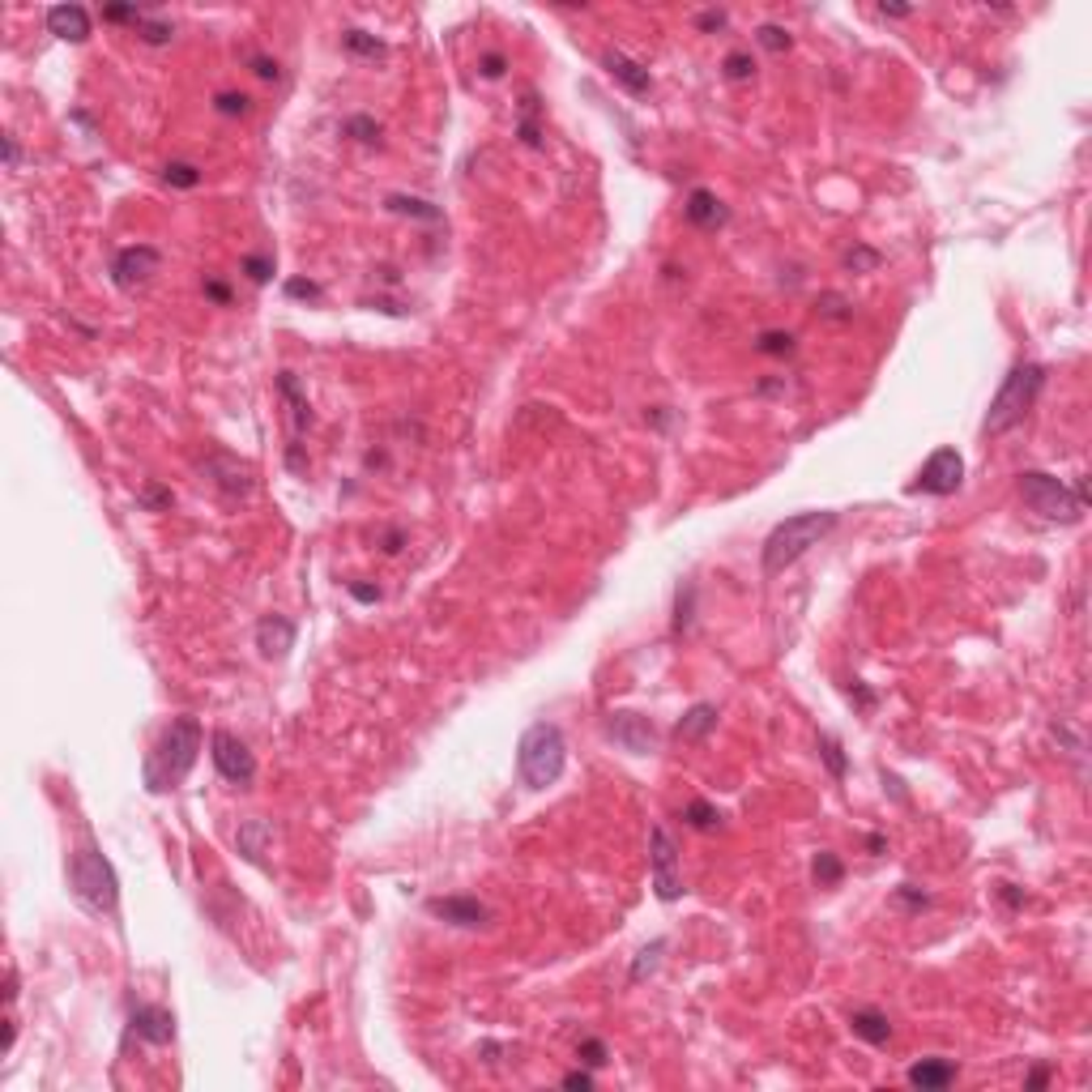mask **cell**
I'll use <instances>...</instances> for the list:
<instances>
[{"mask_svg": "<svg viewBox=\"0 0 1092 1092\" xmlns=\"http://www.w3.org/2000/svg\"><path fill=\"white\" fill-rule=\"evenodd\" d=\"M346 132H355L359 141H367V145H371V141L380 137V124L367 120V116H355V120H346Z\"/></svg>", "mask_w": 1092, "mask_h": 1092, "instance_id": "cell-46", "label": "cell"}, {"mask_svg": "<svg viewBox=\"0 0 1092 1092\" xmlns=\"http://www.w3.org/2000/svg\"><path fill=\"white\" fill-rule=\"evenodd\" d=\"M649 870H653V892H657V900H662V905H670V900H679V896H683L679 845H674V837H670L662 824H653V828H649Z\"/></svg>", "mask_w": 1092, "mask_h": 1092, "instance_id": "cell-7", "label": "cell"}, {"mask_svg": "<svg viewBox=\"0 0 1092 1092\" xmlns=\"http://www.w3.org/2000/svg\"><path fill=\"white\" fill-rule=\"evenodd\" d=\"M1041 388H1046V367L1016 363L1007 371V380L998 384V393H994V401H990V410H985L981 431H985V436H1003V431H1011L1016 423H1024V414L1037 406Z\"/></svg>", "mask_w": 1092, "mask_h": 1092, "instance_id": "cell-5", "label": "cell"}, {"mask_svg": "<svg viewBox=\"0 0 1092 1092\" xmlns=\"http://www.w3.org/2000/svg\"><path fill=\"white\" fill-rule=\"evenodd\" d=\"M564 764H568V742H564V729L555 722H534V726L521 734L516 742V772L529 790H546L564 777Z\"/></svg>", "mask_w": 1092, "mask_h": 1092, "instance_id": "cell-4", "label": "cell"}, {"mask_svg": "<svg viewBox=\"0 0 1092 1092\" xmlns=\"http://www.w3.org/2000/svg\"><path fill=\"white\" fill-rule=\"evenodd\" d=\"M841 265H845L850 273H875V269L883 265V256H879L875 247H866V243H853L850 252L841 256Z\"/></svg>", "mask_w": 1092, "mask_h": 1092, "instance_id": "cell-31", "label": "cell"}, {"mask_svg": "<svg viewBox=\"0 0 1092 1092\" xmlns=\"http://www.w3.org/2000/svg\"><path fill=\"white\" fill-rule=\"evenodd\" d=\"M965 483V457L956 453V448H935L930 457H926V466L918 470V479L909 483L913 495H956Z\"/></svg>", "mask_w": 1092, "mask_h": 1092, "instance_id": "cell-8", "label": "cell"}, {"mask_svg": "<svg viewBox=\"0 0 1092 1092\" xmlns=\"http://www.w3.org/2000/svg\"><path fill=\"white\" fill-rule=\"evenodd\" d=\"M393 214H406V218H423V223H440V210L431 205V201H418V197H401V192H393L388 201H384Z\"/></svg>", "mask_w": 1092, "mask_h": 1092, "instance_id": "cell-27", "label": "cell"}, {"mask_svg": "<svg viewBox=\"0 0 1092 1092\" xmlns=\"http://www.w3.org/2000/svg\"><path fill=\"white\" fill-rule=\"evenodd\" d=\"M879 13H883V17H909L913 9H909V4H888V0H883V4H879Z\"/></svg>", "mask_w": 1092, "mask_h": 1092, "instance_id": "cell-57", "label": "cell"}, {"mask_svg": "<svg viewBox=\"0 0 1092 1092\" xmlns=\"http://www.w3.org/2000/svg\"><path fill=\"white\" fill-rule=\"evenodd\" d=\"M141 503H145V508H167V503H175V495H171L167 486L149 483V486H145V495H141Z\"/></svg>", "mask_w": 1092, "mask_h": 1092, "instance_id": "cell-48", "label": "cell"}, {"mask_svg": "<svg viewBox=\"0 0 1092 1092\" xmlns=\"http://www.w3.org/2000/svg\"><path fill=\"white\" fill-rule=\"evenodd\" d=\"M278 393H282L286 406H290V427H295V436H303V431L312 427V406H308V397H303L295 371H278Z\"/></svg>", "mask_w": 1092, "mask_h": 1092, "instance_id": "cell-22", "label": "cell"}, {"mask_svg": "<svg viewBox=\"0 0 1092 1092\" xmlns=\"http://www.w3.org/2000/svg\"><path fill=\"white\" fill-rule=\"evenodd\" d=\"M197 755H201V722H197V717H175L171 726L158 734V742L145 751V760H141L145 790H149V794L175 790V785L192 772Z\"/></svg>", "mask_w": 1092, "mask_h": 1092, "instance_id": "cell-1", "label": "cell"}, {"mask_svg": "<svg viewBox=\"0 0 1092 1092\" xmlns=\"http://www.w3.org/2000/svg\"><path fill=\"white\" fill-rule=\"evenodd\" d=\"M205 479L223 491V499H247L252 495V486H256V479H252V466L247 461H240V457H231V453H214L205 466Z\"/></svg>", "mask_w": 1092, "mask_h": 1092, "instance_id": "cell-11", "label": "cell"}, {"mask_svg": "<svg viewBox=\"0 0 1092 1092\" xmlns=\"http://www.w3.org/2000/svg\"><path fill=\"white\" fill-rule=\"evenodd\" d=\"M998 896H1003V905H1011V909H1020V905H1024V896H1020L1011 883H1003V888H998Z\"/></svg>", "mask_w": 1092, "mask_h": 1092, "instance_id": "cell-56", "label": "cell"}, {"mask_svg": "<svg viewBox=\"0 0 1092 1092\" xmlns=\"http://www.w3.org/2000/svg\"><path fill=\"white\" fill-rule=\"evenodd\" d=\"M47 30L64 43H86L90 39V13L82 4H52L47 9Z\"/></svg>", "mask_w": 1092, "mask_h": 1092, "instance_id": "cell-18", "label": "cell"}, {"mask_svg": "<svg viewBox=\"0 0 1092 1092\" xmlns=\"http://www.w3.org/2000/svg\"><path fill=\"white\" fill-rule=\"evenodd\" d=\"M696 619V585H679V598H674V636H683Z\"/></svg>", "mask_w": 1092, "mask_h": 1092, "instance_id": "cell-30", "label": "cell"}, {"mask_svg": "<svg viewBox=\"0 0 1092 1092\" xmlns=\"http://www.w3.org/2000/svg\"><path fill=\"white\" fill-rule=\"evenodd\" d=\"M683 218H687L692 227L717 231V227H726V223H729V210L717 201V192H709V188H692V192H687V205H683Z\"/></svg>", "mask_w": 1092, "mask_h": 1092, "instance_id": "cell-17", "label": "cell"}, {"mask_svg": "<svg viewBox=\"0 0 1092 1092\" xmlns=\"http://www.w3.org/2000/svg\"><path fill=\"white\" fill-rule=\"evenodd\" d=\"M325 290H320V282H312V278H290L286 282V299H308V303H316Z\"/></svg>", "mask_w": 1092, "mask_h": 1092, "instance_id": "cell-42", "label": "cell"}, {"mask_svg": "<svg viewBox=\"0 0 1092 1092\" xmlns=\"http://www.w3.org/2000/svg\"><path fill=\"white\" fill-rule=\"evenodd\" d=\"M351 598H359V602H380V589H375V585H351Z\"/></svg>", "mask_w": 1092, "mask_h": 1092, "instance_id": "cell-54", "label": "cell"}, {"mask_svg": "<svg viewBox=\"0 0 1092 1092\" xmlns=\"http://www.w3.org/2000/svg\"><path fill=\"white\" fill-rule=\"evenodd\" d=\"M866 845H870V853H883V845H888V841H883V837H866Z\"/></svg>", "mask_w": 1092, "mask_h": 1092, "instance_id": "cell-59", "label": "cell"}, {"mask_svg": "<svg viewBox=\"0 0 1092 1092\" xmlns=\"http://www.w3.org/2000/svg\"><path fill=\"white\" fill-rule=\"evenodd\" d=\"M815 308H820V316H828V320H850V316H853L850 299H845V295H837V290H824Z\"/></svg>", "mask_w": 1092, "mask_h": 1092, "instance_id": "cell-39", "label": "cell"}, {"mask_svg": "<svg viewBox=\"0 0 1092 1092\" xmlns=\"http://www.w3.org/2000/svg\"><path fill=\"white\" fill-rule=\"evenodd\" d=\"M205 299H214L218 308H227V303H231V286L218 282V278H205Z\"/></svg>", "mask_w": 1092, "mask_h": 1092, "instance_id": "cell-50", "label": "cell"}, {"mask_svg": "<svg viewBox=\"0 0 1092 1092\" xmlns=\"http://www.w3.org/2000/svg\"><path fill=\"white\" fill-rule=\"evenodd\" d=\"M269 837H273V824H269V820H243L240 833H235V845H240V853L252 862V866H260V862H265V845H269Z\"/></svg>", "mask_w": 1092, "mask_h": 1092, "instance_id": "cell-23", "label": "cell"}, {"mask_svg": "<svg viewBox=\"0 0 1092 1092\" xmlns=\"http://www.w3.org/2000/svg\"><path fill=\"white\" fill-rule=\"evenodd\" d=\"M850 696H857V705H862V709H870V705H875V692H870V687H862V683H857V679H853Z\"/></svg>", "mask_w": 1092, "mask_h": 1092, "instance_id": "cell-55", "label": "cell"}, {"mask_svg": "<svg viewBox=\"0 0 1092 1092\" xmlns=\"http://www.w3.org/2000/svg\"><path fill=\"white\" fill-rule=\"evenodd\" d=\"M162 184H171V188H197V184H201V171H197L192 162H167V167H162Z\"/></svg>", "mask_w": 1092, "mask_h": 1092, "instance_id": "cell-33", "label": "cell"}, {"mask_svg": "<svg viewBox=\"0 0 1092 1092\" xmlns=\"http://www.w3.org/2000/svg\"><path fill=\"white\" fill-rule=\"evenodd\" d=\"M820 760L828 764V772H833L837 781L850 772V760H845V751H841V742H837L833 734H820Z\"/></svg>", "mask_w": 1092, "mask_h": 1092, "instance_id": "cell-32", "label": "cell"}, {"mask_svg": "<svg viewBox=\"0 0 1092 1092\" xmlns=\"http://www.w3.org/2000/svg\"><path fill=\"white\" fill-rule=\"evenodd\" d=\"M516 132H521V141H525L529 149H542V124H538V95H534V90H525V99H521Z\"/></svg>", "mask_w": 1092, "mask_h": 1092, "instance_id": "cell-24", "label": "cell"}, {"mask_svg": "<svg viewBox=\"0 0 1092 1092\" xmlns=\"http://www.w3.org/2000/svg\"><path fill=\"white\" fill-rule=\"evenodd\" d=\"M214 112H218V116H247V112H252V99H247L243 90H223V95L214 99Z\"/></svg>", "mask_w": 1092, "mask_h": 1092, "instance_id": "cell-38", "label": "cell"}, {"mask_svg": "<svg viewBox=\"0 0 1092 1092\" xmlns=\"http://www.w3.org/2000/svg\"><path fill=\"white\" fill-rule=\"evenodd\" d=\"M607 734L631 755H649L657 747V726L644 717V713H610Z\"/></svg>", "mask_w": 1092, "mask_h": 1092, "instance_id": "cell-12", "label": "cell"}, {"mask_svg": "<svg viewBox=\"0 0 1092 1092\" xmlns=\"http://www.w3.org/2000/svg\"><path fill=\"white\" fill-rule=\"evenodd\" d=\"M913 1089H922V1092H939V1089H948L952 1080H956V1063L952 1058H922V1063H913L909 1067V1076H905Z\"/></svg>", "mask_w": 1092, "mask_h": 1092, "instance_id": "cell-19", "label": "cell"}, {"mask_svg": "<svg viewBox=\"0 0 1092 1092\" xmlns=\"http://www.w3.org/2000/svg\"><path fill=\"white\" fill-rule=\"evenodd\" d=\"M1020 499H1024L1037 516L1063 521V525H1076L1080 512H1084V503L1076 499V491L1063 483V479L1046 474V470H1024V474H1020Z\"/></svg>", "mask_w": 1092, "mask_h": 1092, "instance_id": "cell-6", "label": "cell"}, {"mask_svg": "<svg viewBox=\"0 0 1092 1092\" xmlns=\"http://www.w3.org/2000/svg\"><path fill=\"white\" fill-rule=\"evenodd\" d=\"M243 273H247L256 286H265V282L273 278V260H269V256H243Z\"/></svg>", "mask_w": 1092, "mask_h": 1092, "instance_id": "cell-43", "label": "cell"}, {"mask_svg": "<svg viewBox=\"0 0 1092 1092\" xmlns=\"http://www.w3.org/2000/svg\"><path fill=\"white\" fill-rule=\"evenodd\" d=\"M892 900H896L900 909H909V913H922V909H930V896H926L922 888H913V883H900V888L892 892Z\"/></svg>", "mask_w": 1092, "mask_h": 1092, "instance_id": "cell-40", "label": "cell"}, {"mask_svg": "<svg viewBox=\"0 0 1092 1092\" xmlns=\"http://www.w3.org/2000/svg\"><path fill=\"white\" fill-rule=\"evenodd\" d=\"M850 1028H853V1037H862L866 1046H888V1041H892V1024H888V1016L875 1011V1007L850 1011Z\"/></svg>", "mask_w": 1092, "mask_h": 1092, "instance_id": "cell-21", "label": "cell"}, {"mask_svg": "<svg viewBox=\"0 0 1092 1092\" xmlns=\"http://www.w3.org/2000/svg\"><path fill=\"white\" fill-rule=\"evenodd\" d=\"M252 73H256V77H265V82H278V77H282L278 60H269V56H252Z\"/></svg>", "mask_w": 1092, "mask_h": 1092, "instance_id": "cell-49", "label": "cell"}, {"mask_svg": "<svg viewBox=\"0 0 1092 1092\" xmlns=\"http://www.w3.org/2000/svg\"><path fill=\"white\" fill-rule=\"evenodd\" d=\"M141 17H145V13H141L137 4H107V9H103V21H132V26H137Z\"/></svg>", "mask_w": 1092, "mask_h": 1092, "instance_id": "cell-45", "label": "cell"}, {"mask_svg": "<svg viewBox=\"0 0 1092 1092\" xmlns=\"http://www.w3.org/2000/svg\"><path fill=\"white\" fill-rule=\"evenodd\" d=\"M137 34H141L149 47H162V43H171L175 26H171V21H158V17H141V21H137Z\"/></svg>", "mask_w": 1092, "mask_h": 1092, "instance_id": "cell-35", "label": "cell"}, {"mask_svg": "<svg viewBox=\"0 0 1092 1092\" xmlns=\"http://www.w3.org/2000/svg\"><path fill=\"white\" fill-rule=\"evenodd\" d=\"M811 875H815V883L820 888H837L841 883V875H845V866H841V857L828 850L815 853V862H811Z\"/></svg>", "mask_w": 1092, "mask_h": 1092, "instance_id": "cell-29", "label": "cell"}, {"mask_svg": "<svg viewBox=\"0 0 1092 1092\" xmlns=\"http://www.w3.org/2000/svg\"><path fill=\"white\" fill-rule=\"evenodd\" d=\"M256 649L265 662H282L295 649V623L286 614H265L256 623Z\"/></svg>", "mask_w": 1092, "mask_h": 1092, "instance_id": "cell-14", "label": "cell"}, {"mask_svg": "<svg viewBox=\"0 0 1092 1092\" xmlns=\"http://www.w3.org/2000/svg\"><path fill=\"white\" fill-rule=\"evenodd\" d=\"M564 1089L589 1092V1089H594V1076H589V1071H568V1076H564Z\"/></svg>", "mask_w": 1092, "mask_h": 1092, "instance_id": "cell-51", "label": "cell"}, {"mask_svg": "<svg viewBox=\"0 0 1092 1092\" xmlns=\"http://www.w3.org/2000/svg\"><path fill=\"white\" fill-rule=\"evenodd\" d=\"M755 351L768 355V359H790V355H794V333H785V329H764V333L755 338Z\"/></svg>", "mask_w": 1092, "mask_h": 1092, "instance_id": "cell-28", "label": "cell"}, {"mask_svg": "<svg viewBox=\"0 0 1092 1092\" xmlns=\"http://www.w3.org/2000/svg\"><path fill=\"white\" fill-rule=\"evenodd\" d=\"M1046 1084H1050V1067H1033V1071H1028V1080H1024V1089H1028V1092L1046 1089Z\"/></svg>", "mask_w": 1092, "mask_h": 1092, "instance_id": "cell-53", "label": "cell"}, {"mask_svg": "<svg viewBox=\"0 0 1092 1092\" xmlns=\"http://www.w3.org/2000/svg\"><path fill=\"white\" fill-rule=\"evenodd\" d=\"M717 705H709V700H700V705H692L683 717H679V726H674V738L679 742H705L709 734H713V726H717Z\"/></svg>", "mask_w": 1092, "mask_h": 1092, "instance_id": "cell-20", "label": "cell"}, {"mask_svg": "<svg viewBox=\"0 0 1092 1092\" xmlns=\"http://www.w3.org/2000/svg\"><path fill=\"white\" fill-rule=\"evenodd\" d=\"M427 913L448 922V926H461V930H474V926H486L491 922V909L474 896H431L427 900Z\"/></svg>", "mask_w": 1092, "mask_h": 1092, "instance_id": "cell-13", "label": "cell"}, {"mask_svg": "<svg viewBox=\"0 0 1092 1092\" xmlns=\"http://www.w3.org/2000/svg\"><path fill=\"white\" fill-rule=\"evenodd\" d=\"M503 69H508V60L499 56V52H486L483 60H479V73H483L486 82H495V77H503Z\"/></svg>", "mask_w": 1092, "mask_h": 1092, "instance_id": "cell-47", "label": "cell"}, {"mask_svg": "<svg viewBox=\"0 0 1092 1092\" xmlns=\"http://www.w3.org/2000/svg\"><path fill=\"white\" fill-rule=\"evenodd\" d=\"M602 64H607V73L631 95V99H644V95H653V77H649V69L644 64H636L631 56H623V52H614L610 47L607 56H602Z\"/></svg>", "mask_w": 1092, "mask_h": 1092, "instance_id": "cell-15", "label": "cell"}, {"mask_svg": "<svg viewBox=\"0 0 1092 1092\" xmlns=\"http://www.w3.org/2000/svg\"><path fill=\"white\" fill-rule=\"evenodd\" d=\"M342 47L351 52V56H363V60H380V56H388V47L375 39V34H367L359 26H351V30H342Z\"/></svg>", "mask_w": 1092, "mask_h": 1092, "instance_id": "cell-25", "label": "cell"}, {"mask_svg": "<svg viewBox=\"0 0 1092 1092\" xmlns=\"http://www.w3.org/2000/svg\"><path fill=\"white\" fill-rule=\"evenodd\" d=\"M69 888H73V900L86 913L116 918V909H120V879H116V866L95 845H82L69 857Z\"/></svg>", "mask_w": 1092, "mask_h": 1092, "instance_id": "cell-3", "label": "cell"}, {"mask_svg": "<svg viewBox=\"0 0 1092 1092\" xmlns=\"http://www.w3.org/2000/svg\"><path fill=\"white\" fill-rule=\"evenodd\" d=\"M17 162H21V145H17V137H4V167L17 171Z\"/></svg>", "mask_w": 1092, "mask_h": 1092, "instance_id": "cell-52", "label": "cell"}, {"mask_svg": "<svg viewBox=\"0 0 1092 1092\" xmlns=\"http://www.w3.org/2000/svg\"><path fill=\"white\" fill-rule=\"evenodd\" d=\"M128 1028H132L141 1041H149V1046H167V1041L175 1037V1016H171L167 1007H137V1011L128 1016Z\"/></svg>", "mask_w": 1092, "mask_h": 1092, "instance_id": "cell-16", "label": "cell"}, {"mask_svg": "<svg viewBox=\"0 0 1092 1092\" xmlns=\"http://www.w3.org/2000/svg\"><path fill=\"white\" fill-rule=\"evenodd\" d=\"M662 952H666V939H653L640 956H636V965H631V973H627V981L636 985V981H644V973H653L657 969V961H662Z\"/></svg>", "mask_w": 1092, "mask_h": 1092, "instance_id": "cell-34", "label": "cell"}, {"mask_svg": "<svg viewBox=\"0 0 1092 1092\" xmlns=\"http://www.w3.org/2000/svg\"><path fill=\"white\" fill-rule=\"evenodd\" d=\"M837 521H841L837 512L820 508V512H794L781 525H772V534L764 538V551H760L764 577H781L790 564H798L811 546H820V538H828L837 529Z\"/></svg>", "mask_w": 1092, "mask_h": 1092, "instance_id": "cell-2", "label": "cell"}, {"mask_svg": "<svg viewBox=\"0 0 1092 1092\" xmlns=\"http://www.w3.org/2000/svg\"><path fill=\"white\" fill-rule=\"evenodd\" d=\"M722 69H726L729 82H747V77L755 73V60H751V52H729Z\"/></svg>", "mask_w": 1092, "mask_h": 1092, "instance_id": "cell-41", "label": "cell"}, {"mask_svg": "<svg viewBox=\"0 0 1092 1092\" xmlns=\"http://www.w3.org/2000/svg\"><path fill=\"white\" fill-rule=\"evenodd\" d=\"M384 551H388V555H397V551H401V529H393V534L384 538Z\"/></svg>", "mask_w": 1092, "mask_h": 1092, "instance_id": "cell-58", "label": "cell"}, {"mask_svg": "<svg viewBox=\"0 0 1092 1092\" xmlns=\"http://www.w3.org/2000/svg\"><path fill=\"white\" fill-rule=\"evenodd\" d=\"M726 26H729L726 9H705V13H696V30H705V34H717V30H726Z\"/></svg>", "mask_w": 1092, "mask_h": 1092, "instance_id": "cell-44", "label": "cell"}, {"mask_svg": "<svg viewBox=\"0 0 1092 1092\" xmlns=\"http://www.w3.org/2000/svg\"><path fill=\"white\" fill-rule=\"evenodd\" d=\"M683 824H687V828H696V833H717V828H722V811H717L713 802L696 798V802H687Z\"/></svg>", "mask_w": 1092, "mask_h": 1092, "instance_id": "cell-26", "label": "cell"}, {"mask_svg": "<svg viewBox=\"0 0 1092 1092\" xmlns=\"http://www.w3.org/2000/svg\"><path fill=\"white\" fill-rule=\"evenodd\" d=\"M210 760H214L218 777L231 781V785H252V781H256V755L247 751V742L235 738L231 729H214V734H210Z\"/></svg>", "mask_w": 1092, "mask_h": 1092, "instance_id": "cell-9", "label": "cell"}, {"mask_svg": "<svg viewBox=\"0 0 1092 1092\" xmlns=\"http://www.w3.org/2000/svg\"><path fill=\"white\" fill-rule=\"evenodd\" d=\"M755 43H760L764 52H790V43H794V39H790V30H785V26L764 21V26L755 30Z\"/></svg>", "mask_w": 1092, "mask_h": 1092, "instance_id": "cell-36", "label": "cell"}, {"mask_svg": "<svg viewBox=\"0 0 1092 1092\" xmlns=\"http://www.w3.org/2000/svg\"><path fill=\"white\" fill-rule=\"evenodd\" d=\"M577 1058H581L585 1067H594V1071H598V1067H607V1063H610L607 1041H602V1037H585V1041L577 1046Z\"/></svg>", "mask_w": 1092, "mask_h": 1092, "instance_id": "cell-37", "label": "cell"}, {"mask_svg": "<svg viewBox=\"0 0 1092 1092\" xmlns=\"http://www.w3.org/2000/svg\"><path fill=\"white\" fill-rule=\"evenodd\" d=\"M158 265H162V252H158V247H149V243H128V247H120V252L112 256V282H116L120 290H137V286H145V282L158 273Z\"/></svg>", "mask_w": 1092, "mask_h": 1092, "instance_id": "cell-10", "label": "cell"}]
</instances>
